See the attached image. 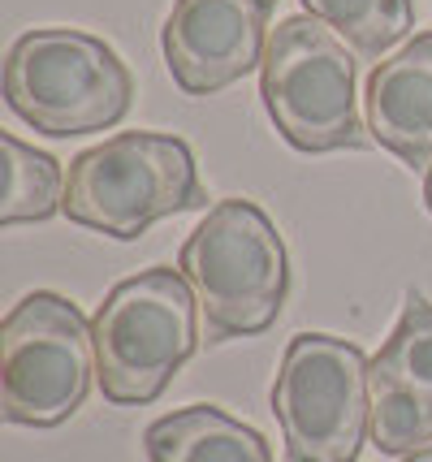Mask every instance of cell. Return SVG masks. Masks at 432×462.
<instances>
[{"instance_id": "cell-1", "label": "cell", "mask_w": 432, "mask_h": 462, "mask_svg": "<svg viewBox=\"0 0 432 462\" xmlns=\"http://www.w3.org/2000/svg\"><path fill=\"white\" fill-rule=\"evenodd\" d=\"M178 268L199 299L207 342L255 337L290 299V255L277 225L251 199H221L182 242Z\"/></svg>"}, {"instance_id": "cell-2", "label": "cell", "mask_w": 432, "mask_h": 462, "mask_svg": "<svg viewBox=\"0 0 432 462\" xmlns=\"http://www.w3.org/2000/svg\"><path fill=\"white\" fill-rule=\"evenodd\" d=\"M199 208H207V190L178 134L125 130L78 152L65 169L61 212L104 238L134 242L156 221Z\"/></svg>"}, {"instance_id": "cell-3", "label": "cell", "mask_w": 432, "mask_h": 462, "mask_svg": "<svg viewBox=\"0 0 432 462\" xmlns=\"http://www.w3.org/2000/svg\"><path fill=\"white\" fill-rule=\"evenodd\" d=\"M5 104L31 130L69 139L113 130L134 104V79L113 43L74 26H35L5 57Z\"/></svg>"}, {"instance_id": "cell-4", "label": "cell", "mask_w": 432, "mask_h": 462, "mask_svg": "<svg viewBox=\"0 0 432 462\" xmlns=\"http://www.w3.org/2000/svg\"><path fill=\"white\" fill-rule=\"evenodd\" d=\"M91 333L104 398L113 406H147L199 350V299L182 268H147L108 290Z\"/></svg>"}, {"instance_id": "cell-5", "label": "cell", "mask_w": 432, "mask_h": 462, "mask_svg": "<svg viewBox=\"0 0 432 462\" xmlns=\"http://www.w3.org/2000/svg\"><path fill=\"white\" fill-rule=\"evenodd\" d=\"M333 26L311 14L286 18L268 40L260 65V96L281 139L308 156L363 147L354 57Z\"/></svg>"}, {"instance_id": "cell-6", "label": "cell", "mask_w": 432, "mask_h": 462, "mask_svg": "<svg viewBox=\"0 0 432 462\" xmlns=\"http://www.w3.org/2000/svg\"><path fill=\"white\" fill-rule=\"evenodd\" d=\"M96 381V333L78 302L35 290L0 324V415L22 428H57Z\"/></svg>"}, {"instance_id": "cell-7", "label": "cell", "mask_w": 432, "mask_h": 462, "mask_svg": "<svg viewBox=\"0 0 432 462\" xmlns=\"http://www.w3.org/2000/svg\"><path fill=\"white\" fill-rule=\"evenodd\" d=\"M286 462H354L368 437V359L333 333H299L272 381Z\"/></svg>"}, {"instance_id": "cell-8", "label": "cell", "mask_w": 432, "mask_h": 462, "mask_svg": "<svg viewBox=\"0 0 432 462\" xmlns=\"http://www.w3.org/2000/svg\"><path fill=\"white\" fill-rule=\"evenodd\" d=\"M277 0H173L161 48L186 96H216L247 79L268 52V18Z\"/></svg>"}, {"instance_id": "cell-9", "label": "cell", "mask_w": 432, "mask_h": 462, "mask_svg": "<svg viewBox=\"0 0 432 462\" xmlns=\"http://www.w3.org/2000/svg\"><path fill=\"white\" fill-rule=\"evenodd\" d=\"M368 437L381 454L407 458L432 441V302L411 290L390 342L368 363Z\"/></svg>"}, {"instance_id": "cell-10", "label": "cell", "mask_w": 432, "mask_h": 462, "mask_svg": "<svg viewBox=\"0 0 432 462\" xmlns=\"http://www.w3.org/2000/svg\"><path fill=\"white\" fill-rule=\"evenodd\" d=\"M363 121L372 143L407 169L432 164V31L372 65Z\"/></svg>"}, {"instance_id": "cell-11", "label": "cell", "mask_w": 432, "mask_h": 462, "mask_svg": "<svg viewBox=\"0 0 432 462\" xmlns=\"http://www.w3.org/2000/svg\"><path fill=\"white\" fill-rule=\"evenodd\" d=\"M147 462H272L264 432L225 415L221 406H182L143 432Z\"/></svg>"}, {"instance_id": "cell-12", "label": "cell", "mask_w": 432, "mask_h": 462, "mask_svg": "<svg viewBox=\"0 0 432 462\" xmlns=\"http://www.w3.org/2000/svg\"><path fill=\"white\" fill-rule=\"evenodd\" d=\"M5 152V195H0V225L22 221H48L61 212L65 199V173L48 152H35L18 134H0Z\"/></svg>"}, {"instance_id": "cell-13", "label": "cell", "mask_w": 432, "mask_h": 462, "mask_svg": "<svg viewBox=\"0 0 432 462\" xmlns=\"http://www.w3.org/2000/svg\"><path fill=\"white\" fill-rule=\"evenodd\" d=\"M311 18L333 26L342 40L368 60H381L415 26L411 0H303Z\"/></svg>"}, {"instance_id": "cell-14", "label": "cell", "mask_w": 432, "mask_h": 462, "mask_svg": "<svg viewBox=\"0 0 432 462\" xmlns=\"http://www.w3.org/2000/svg\"><path fill=\"white\" fill-rule=\"evenodd\" d=\"M402 462H432V445H424V449H415V454H407Z\"/></svg>"}, {"instance_id": "cell-15", "label": "cell", "mask_w": 432, "mask_h": 462, "mask_svg": "<svg viewBox=\"0 0 432 462\" xmlns=\"http://www.w3.org/2000/svg\"><path fill=\"white\" fill-rule=\"evenodd\" d=\"M424 203H428V212H432V164H428V173H424Z\"/></svg>"}]
</instances>
